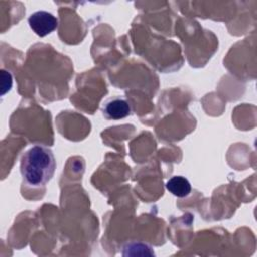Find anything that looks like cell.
<instances>
[{
	"mask_svg": "<svg viewBox=\"0 0 257 257\" xmlns=\"http://www.w3.org/2000/svg\"><path fill=\"white\" fill-rule=\"evenodd\" d=\"M55 158L50 149L34 146L24 153L20 161V172L25 184L32 188L43 187L53 176Z\"/></svg>",
	"mask_w": 257,
	"mask_h": 257,
	"instance_id": "6da1fadb",
	"label": "cell"
},
{
	"mask_svg": "<svg viewBox=\"0 0 257 257\" xmlns=\"http://www.w3.org/2000/svg\"><path fill=\"white\" fill-rule=\"evenodd\" d=\"M103 115L108 119H120L131 113V105L121 97H112L107 99L102 107Z\"/></svg>",
	"mask_w": 257,
	"mask_h": 257,
	"instance_id": "3957f363",
	"label": "cell"
},
{
	"mask_svg": "<svg viewBox=\"0 0 257 257\" xmlns=\"http://www.w3.org/2000/svg\"><path fill=\"white\" fill-rule=\"evenodd\" d=\"M1 77H2V91L1 94H5L7 91H9L11 89L12 86V76L10 74L9 71H6L4 69L1 70Z\"/></svg>",
	"mask_w": 257,
	"mask_h": 257,
	"instance_id": "8992f818",
	"label": "cell"
},
{
	"mask_svg": "<svg viewBox=\"0 0 257 257\" xmlns=\"http://www.w3.org/2000/svg\"><path fill=\"white\" fill-rule=\"evenodd\" d=\"M167 190L178 198L187 197L191 193V184L183 176L172 177L166 184Z\"/></svg>",
	"mask_w": 257,
	"mask_h": 257,
	"instance_id": "277c9868",
	"label": "cell"
},
{
	"mask_svg": "<svg viewBox=\"0 0 257 257\" xmlns=\"http://www.w3.org/2000/svg\"><path fill=\"white\" fill-rule=\"evenodd\" d=\"M30 28L40 37L46 36L57 28V18L47 11H36L28 18Z\"/></svg>",
	"mask_w": 257,
	"mask_h": 257,
	"instance_id": "7a4b0ae2",
	"label": "cell"
},
{
	"mask_svg": "<svg viewBox=\"0 0 257 257\" xmlns=\"http://www.w3.org/2000/svg\"><path fill=\"white\" fill-rule=\"evenodd\" d=\"M123 256H155V253L147 244L141 242H131L122 248Z\"/></svg>",
	"mask_w": 257,
	"mask_h": 257,
	"instance_id": "5b68a950",
	"label": "cell"
}]
</instances>
